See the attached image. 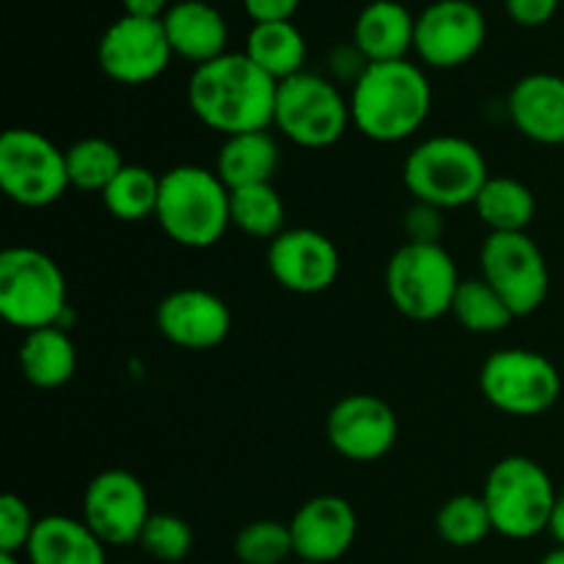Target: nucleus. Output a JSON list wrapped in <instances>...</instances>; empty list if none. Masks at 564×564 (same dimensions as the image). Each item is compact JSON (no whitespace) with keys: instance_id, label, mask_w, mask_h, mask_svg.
<instances>
[{"instance_id":"nucleus-1","label":"nucleus","mask_w":564,"mask_h":564,"mask_svg":"<svg viewBox=\"0 0 564 564\" xmlns=\"http://www.w3.org/2000/svg\"><path fill=\"white\" fill-rule=\"evenodd\" d=\"M279 83L246 53H226L193 69L187 108L224 138L268 130L273 124Z\"/></svg>"},{"instance_id":"nucleus-2","label":"nucleus","mask_w":564,"mask_h":564,"mask_svg":"<svg viewBox=\"0 0 564 564\" xmlns=\"http://www.w3.org/2000/svg\"><path fill=\"white\" fill-rule=\"evenodd\" d=\"M433 108L427 75L413 61L369 64L352 83V127L378 143H400L416 135Z\"/></svg>"},{"instance_id":"nucleus-3","label":"nucleus","mask_w":564,"mask_h":564,"mask_svg":"<svg viewBox=\"0 0 564 564\" xmlns=\"http://www.w3.org/2000/svg\"><path fill=\"white\" fill-rule=\"evenodd\" d=\"M231 191L215 171L202 165H176L160 174L158 218L169 240L182 248H213L231 226Z\"/></svg>"},{"instance_id":"nucleus-4","label":"nucleus","mask_w":564,"mask_h":564,"mask_svg":"<svg viewBox=\"0 0 564 564\" xmlns=\"http://www.w3.org/2000/svg\"><path fill=\"white\" fill-rule=\"evenodd\" d=\"M490 180L488 160L477 143L460 135H435L419 143L402 165V182L413 202L457 209L477 202Z\"/></svg>"},{"instance_id":"nucleus-5","label":"nucleus","mask_w":564,"mask_h":564,"mask_svg":"<svg viewBox=\"0 0 564 564\" xmlns=\"http://www.w3.org/2000/svg\"><path fill=\"white\" fill-rule=\"evenodd\" d=\"M482 499L488 505L496 534L510 540H532L549 532L560 494L538 460L510 455L490 468Z\"/></svg>"},{"instance_id":"nucleus-6","label":"nucleus","mask_w":564,"mask_h":564,"mask_svg":"<svg viewBox=\"0 0 564 564\" xmlns=\"http://www.w3.org/2000/svg\"><path fill=\"white\" fill-rule=\"evenodd\" d=\"M460 281L455 259L441 242H405L386 264V295L413 323L449 314Z\"/></svg>"},{"instance_id":"nucleus-7","label":"nucleus","mask_w":564,"mask_h":564,"mask_svg":"<svg viewBox=\"0 0 564 564\" xmlns=\"http://www.w3.org/2000/svg\"><path fill=\"white\" fill-rule=\"evenodd\" d=\"M66 308V275L39 248L14 246L0 253V314L14 328L58 325Z\"/></svg>"},{"instance_id":"nucleus-8","label":"nucleus","mask_w":564,"mask_h":564,"mask_svg":"<svg viewBox=\"0 0 564 564\" xmlns=\"http://www.w3.org/2000/svg\"><path fill=\"white\" fill-rule=\"evenodd\" d=\"M273 124L295 147L328 149L352 124L350 99L328 77L301 72L279 83Z\"/></svg>"},{"instance_id":"nucleus-9","label":"nucleus","mask_w":564,"mask_h":564,"mask_svg":"<svg viewBox=\"0 0 564 564\" xmlns=\"http://www.w3.org/2000/svg\"><path fill=\"white\" fill-rule=\"evenodd\" d=\"M479 391L496 411L532 419L551 411L562 394V375L551 358L527 347L499 350L479 369Z\"/></svg>"},{"instance_id":"nucleus-10","label":"nucleus","mask_w":564,"mask_h":564,"mask_svg":"<svg viewBox=\"0 0 564 564\" xmlns=\"http://www.w3.org/2000/svg\"><path fill=\"white\" fill-rule=\"evenodd\" d=\"M0 187L20 207H50L72 187L66 152L31 127H11L0 138Z\"/></svg>"},{"instance_id":"nucleus-11","label":"nucleus","mask_w":564,"mask_h":564,"mask_svg":"<svg viewBox=\"0 0 564 564\" xmlns=\"http://www.w3.org/2000/svg\"><path fill=\"white\" fill-rule=\"evenodd\" d=\"M479 268L482 279L505 297L516 317L534 314L549 297V262L527 231L488 235L479 251Z\"/></svg>"},{"instance_id":"nucleus-12","label":"nucleus","mask_w":564,"mask_h":564,"mask_svg":"<svg viewBox=\"0 0 564 564\" xmlns=\"http://www.w3.org/2000/svg\"><path fill=\"white\" fill-rule=\"evenodd\" d=\"M488 39V20L471 0H433L416 14L413 53L433 69H457L477 58Z\"/></svg>"},{"instance_id":"nucleus-13","label":"nucleus","mask_w":564,"mask_h":564,"mask_svg":"<svg viewBox=\"0 0 564 564\" xmlns=\"http://www.w3.org/2000/svg\"><path fill=\"white\" fill-rule=\"evenodd\" d=\"M174 50L165 36L163 20H141L121 14L110 22L97 44V64L121 86H143L169 69Z\"/></svg>"},{"instance_id":"nucleus-14","label":"nucleus","mask_w":564,"mask_h":564,"mask_svg":"<svg viewBox=\"0 0 564 564\" xmlns=\"http://www.w3.org/2000/svg\"><path fill=\"white\" fill-rule=\"evenodd\" d=\"M152 518L149 494L135 474L108 468L88 482L83 521L105 545H132Z\"/></svg>"},{"instance_id":"nucleus-15","label":"nucleus","mask_w":564,"mask_h":564,"mask_svg":"<svg viewBox=\"0 0 564 564\" xmlns=\"http://www.w3.org/2000/svg\"><path fill=\"white\" fill-rule=\"evenodd\" d=\"M325 435L336 455L352 463H378L394 449L400 422L386 400L375 394H347L325 419Z\"/></svg>"},{"instance_id":"nucleus-16","label":"nucleus","mask_w":564,"mask_h":564,"mask_svg":"<svg viewBox=\"0 0 564 564\" xmlns=\"http://www.w3.org/2000/svg\"><path fill=\"white\" fill-rule=\"evenodd\" d=\"M268 268L275 284L295 295H319L339 279V248L317 229H284L268 246Z\"/></svg>"},{"instance_id":"nucleus-17","label":"nucleus","mask_w":564,"mask_h":564,"mask_svg":"<svg viewBox=\"0 0 564 564\" xmlns=\"http://www.w3.org/2000/svg\"><path fill=\"white\" fill-rule=\"evenodd\" d=\"M158 328L182 350H213L224 345L231 330V312L224 297L198 286H182L160 301Z\"/></svg>"},{"instance_id":"nucleus-18","label":"nucleus","mask_w":564,"mask_h":564,"mask_svg":"<svg viewBox=\"0 0 564 564\" xmlns=\"http://www.w3.org/2000/svg\"><path fill=\"white\" fill-rule=\"evenodd\" d=\"M295 556L308 564H334L352 549L358 516L341 496L323 494L303 501L290 521Z\"/></svg>"},{"instance_id":"nucleus-19","label":"nucleus","mask_w":564,"mask_h":564,"mask_svg":"<svg viewBox=\"0 0 564 564\" xmlns=\"http://www.w3.org/2000/svg\"><path fill=\"white\" fill-rule=\"evenodd\" d=\"M507 113L523 138L543 147L564 143V77L534 72L512 86Z\"/></svg>"},{"instance_id":"nucleus-20","label":"nucleus","mask_w":564,"mask_h":564,"mask_svg":"<svg viewBox=\"0 0 564 564\" xmlns=\"http://www.w3.org/2000/svg\"><path fill=\"white\" fill-rule=\"evenodd\" d=\"M165 36L180 58L202 66L229 53V22L207 0H176L163 17Z\"/></svg>"},{"instance_id":"nucleus-21","label":"nucleus","mask_w":564,"mask_h":564,"mask_svg":"<svg viewBox=\"0 0 564 564\" xmlns=\"http://www.w3.org/2000/svg\"><path fill=\"white\" fill-rule=\"evenodd\" d=\"M416 17L400 0H369L352 25V44L369 64L405 61L413 53Z\"/></svg>"},{"instance_id":"nucleus-22","label":"nucleus","mask_w":564,"mask_h":564,"mask_svg":"<svg viewBox=\"0 0 564 564\" xmlns=\"http://www.w3.org/2000/svg\"><path fill=\"white\" fill-rule=\"evenodd\" d=\"M108 545L86 527V521L66 516L39 518L25 556L31 564H108Z\"/></svg>"},{"instance_id":"nucleus-23","label":"nucleus","mask_w":564,"mask_h":564,"mask_svg":"<svg viewBox=\"0 0 564 564\" xmlns=\"http://www.w3.org/2000/svg\"><path fill=\"white\" fill-rule=\"evenodd\" d=\"M281 165V149L268 130L224 138L215 158V174L229 191L251 185H270Z\"/></svg>"},{"instance_id":"nucleus-24","label":"nucleus","mask_w":564,"mask_h":564,"mask_svg":"<svg viewBox=\"0 0 564 564\" xmlns=\"http://www.w3.org/2000/svg\"><path fill=\"white\" fill-rule=\"evenodd\" d=\"M20 369L31 386L42 391L61 389L77 369L75 341L58 325L25 334L20 345Z\"/></svg>"},{"instance_id":"nucleus-25","label":"nucleus","mask_w":564,"mask_h":564,"mask_svg":"<svg viewBox=\"0 0 564 564\" xmlns=\"http://www.w3.org/2000/svg\"><path fill=\"white\" fill-rule=\"evenodd\" d=\"M306 39L301 28L292 20L286 22H257L246 39V55L268 72L275 83H284L290 77L301 75L306 64Z\"/></svg>"},{"instance_id":"nucleus-26","label":"nucleus","mask_w":564,"mask_h":564,"mask_svg":"<svg viewBox=\"0 0 564 564\" xmlns=\"http://www.w3.org/2000/svg\"><path fill=\"white\" fill-rule=\"evenodd\" d=\"M479 220L490 229V235H512L527 231L532 226L538 202L529 185L516 176H490L474 202Z\"/></svg>"},{"instance_id":"nucleus-27","label":"nucleus","mask_w":564,"mask_h":564,"mask_svg":"<svg viewBox=\"0 0 564 564\" xmlns=\"http://www.w3.org/2000/svg\"><path fill=\"white\" fill-rule=\"evenodd\" d=\"M231 226L257 240H275L286 229V207L281 193L270 185H251L231 191Z\"/></svg>"},{"instance_id":"nucleus-28","label":"nucleus","mask_w":564,"mask_h":564,"mask_svg":"<svg viewBox=\"0 0 564 564\" xmlns=\"http://www.w3.org/2000/svg\"><path fill=\"white\" fill-rule=\"evenodd\" d=\"M99 196L116 220L138 224L158 213L160 176L143 165H124Z\"/></svg>"},{"instance_id":"nucleus-29","label":"nucleus","mask_w":564,"mask_h":564,"mask_svg":"<svg viewBox=\"0 0 564 564\" xmlns=\"http://www.w3.org/2000/svg\"><path fill=\"white\" fill-rule=\"evenodd\" d=\"M449 314L471 334H499L516 319L505 297L482 275L460 281Z\"/></svg>"},{"instance_id":"nucleus-30","label":"nucleus","mask_w":564,"mask_h":564,"mask_svg":"<svg viewBox=\"0 0 564 564\" xmlns=\"http://www.w3.org/2000/svg\"><path fill=\"white\" fill-rule=\"evenodd\" d=\"M124 165L116 143L105 138H83L66 149V174L69 185L77 191L102 193Z\"/></svg>"},{"instance_id":"nucleus-31","label":"nucleus","mask_w":564,"mask_h":564,"mask_svg":"<svg viewBox=\"0 0 564 564\" xmlns=\"http://www.w3.org/2000/svg\"><path fill=\"white\" fill-rule=\"evenodd\" d=\"M435 532L452 549H474L494 532L488 505L482 496H452L435 516Z\"/></svg>"},{"instance_id":"nucleus-32","label":"nucleus","mask_w":564,"mask_h":564,"mask_svg":"<svg viewBox=\"0 0 564 564\" xmlns=\"http://www.w3.org/2000/svg\"><path fill=\"white\" fill-rule=\"evenodd\" d=\"M235 556L240 564H284L295 556L290 523L270 518L246 523L235 538Z\"/></svg>"},{"instance_id":"nucleus-33","label":"nucleus","mask_w":564,"mask_h":564,"mask_svg":"<svg viewBox=\"0 0 564 564\" xmlns=\"http://www.w3.org/2000/svg\"><path fill=\"white\" fill-rule=\"evenodd\" d=\"M141 549L147 551L152 560L176 564L185 560L193 551V529L191 523L182 521L180 516L171 512H152L141 532Z\"/></svg>"},{"instance_id":"nucleus-34","label":"nucleus","mask_w":564,"mask_h":564,"mask_svg":"<svg viewBox=\"0 0 564 564\" xmlns=\"http://www.w3.org/2000/svg\"><path fill=\"white\" fill-rule=\"evenodd\" d=\"M36 521L25 499L6 494L0 499V554H22L31 543Z\"/></svg>"},{"instance_id":"nucleus-35","label":"nucleus","mask_w":564,"mask_h":564,"mask_svg":"<svg viewBox=\"0 0 564 564\" xmlns=\"http://www.w3.org/2000/svg\"><path fill=\"white\" fill-rule=\"evenodd\" d=\"M408 242H441L444 235V209L416 202L405 215Z\"/></svg>"},{"instance_id":"nucleus-36","label":"nucleus","mask_w":564,"mask_h":564,"mask_svg":"<svg viewBox=\"0 0 564 564\" xmlns=\"http://www.w3.org/2000/svg\"><path fill=\"white\" fill-rule=\"evenodd\" d=\"M560 3L562 0H505V9L516 25L540 28L554 20Z\"/></svg>"},{"instance_id":"nucleus-37","label":"nucleus","mask_w":564,"mask_h":564,"mask_svg":"<svg viewBox=\"0 0 564 564\" xmlns=\"http://www.w3.org/2000/svg\"><path fill=\"white\" fill-rule=\"evenodd\" d=\"M301 0H242V9L257 22H286L295 17Z\"/></svg>"},{"instance_id":"nucleus-38","label":"nucleus","mask_w":564,"mask_h":564,"mask_svg":"<svg viewBox=\"0 0 564 564\" xmlns=\"http://www.w3.org/2000/svg\"><path fill=\"white\" fill-rule=\"evenodd\" d=\"M121 9L124 14L141 20H163L165 11L171 9V0H121Z\"/></svg>"},{"instance_id":"nucleus-39","label":"nucleus","mask_w":564,"mask_h":564,"mask_svg":"<svg viewBox=\"0 0 564 564\" xmlns=\"http://www.w3.org/2000/svg\"><path fill=\"white\" fill-rule=\"evenodd\" d=\"M549 532L554 534V540L560 543V549H564V494L556 499L554 516H551V523H549Z\"/></svg>"},{"instance_id":"nucleus-40","label":"nucleus","mask_w":564,"mask_h":564,"mask_svg":"<svg viewBox=\"0 0 564 564\" xmlns=\"http://www.w3.org/2000/svg\"><path fill=\"white\" fill-rule=\"evenodd\" d=\"M540 564H564V549L549 551V554L543 556V562H540Z\"/></svg>"},{"instance_id":"nucleus-41","label":"nucleus","mask_w":564,"mask_h":564,"mask_svg":"<svg viewBox=\"0 0 564 564\" xmlns=\"http://www.w3.org/2000/svg\"><path fill=\"white\" fill-rule=\"evenodd\" d=\"M0 564H22L20 556L14 554H0Z\"/></svg>"},{"instance_id":"nucleus-42","label":"nucleus","mask_w":564,"mask_h":564,"mask_svg":"<svg viewBox=\"0 0 564 564\" xmlns=\"http://www.w3.org/2000/svg\"><path fill=\"white\" fill-rule=\"evenodd\" d=\"M297 564H308V562H297Z\"/></svg>"}]
</instances>
